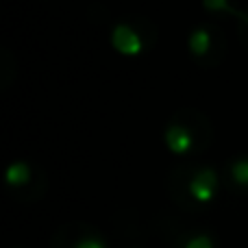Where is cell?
<instances>
[{
    "label": "cell",
    "instance_id": "1",
    "mask_svg": "<svg viewBox=\"0 0 248 248\" xmlns=\"http://www.w3.org/2000/svg\"><path fill=\"white\" fill-rule=\"evenodd\" d=\"M224 179L211 166L198 161L179 163L168 176L170 198L185 211H202L218 198Z\"/></svg>",
    "mask_w": 248,
    "mask_h": 248
},
{
    "label": "cell",
    "instance_id": "2",
    "mask_svg": "<svg viewBox=\"0 0 248 248\" xmlns=\"http://www.w3.org/2000/svg\"><path fill=\"white\" fill-rule=\"evenodd\" d=\"M163 141L168 150L183 161L202 155L214 141V126L202 111L192 107L179 109L163 128Z\"/></svg>",
    "mask_w": 248,
    "mask_h": 248
},
{
    "label": "cell",
    "instance_id": "3",
    "mask_svg": "<svg viewBox=\"0 0 248 248\" xmlns=\"http://www.w3.org/2000/svg\"><path fill=\"white\" fill-rule=\"evenodd\" d=\"M187 50H189V57H192L201 68L214 70L224 61L229 44H227V37H224L222 29H220L218 24H214V22H202V24H196L189 31Z\"/></svg>",
    "mask_w": 248,
    "mask_h": 248
},
{
    "label": "cell",
    "instance_id": "4",
    "mask_svg": "<svg viewBox=\"0 0 248 248\" xmlns=\"http://www.w3.org/2000/svg\"><path fill=\"white\" fill-rule=\"evenodd\" d=\"M157 42V26L146 17H124L111 31V44L120 55L140 57Z\"/></svg>",
    "mask_w": 248,
    "mask_h": 248
},
{
    "label": "cell",
    "instance_id": "5",
    "mask_svg": "<svg viewBox=\"0 0 248 248\" xmlns=\"http://www.w3.org/2000/svg\"><path fill=\"white\" fill-rule=\"evenodd\" d=\"M7 192L20 202L39 201L46 192V174L37 163H31L26 159H17L4 172Z\"/></svg>",
    "mask_w": 248,
    "mask_h": 248
},
{
    "label": "cell",
    "instance_id": "6",
    "mask_svg": "<svg viewBox=\"0 0 248 248\" xmlns=\"http://www.w3.org/2000/svg\"><path fill=\"white\" fill-rule=\"evenodd\" d=\"M50 248H107V240L100 229L85 222H70L57 229Z\"/></svg>",
    "mask_w": 248,
    "mask_h": 248
},
{
    "label": "cell",
    "instance_id": "7",
    "mask_svg": "<svg viewBox=\"0 0 248 248\" xmlns=\"http://www.w3.org/2000/svg\"><path fill=\"white\" fill-rule=\"evenodd\" d=\"M224 187L233 194H248V155H237L224 166Z\"/></svg>",
    "mask_w": 248,
    "mask_h": 248
},
{
    "label": "cell",
    "instance_id": "8",
    "mask_svg": "<svg viewBox=\"0 0 248 248\" xmlns=\"http://www.w3.org/2000/svg\"><path fill=\"white\" fill-rule=\"evenodd\" d=\"M170 248H220V242L214 235V231L198 227V229H189V231L181 233Z\"/></svg>",
    "mask_w": 248,
    "mask_h": 248
},
{
    "label": "cell",
    "instance_id": "9",
    "mask_svg": "<svg viewBox=\"0 0 248 248\" xmlns=\"http://www.w3.org/2000/svg\"><path fill=\"white\" fill-rule=\"evenodd\" d=\"M205 11L214 13V16H235L237 7L233 4V0H202Z\"/></svg>",
    "mask_w": 248,
    "mask_h": 248
},
{
    "label": "cell",
    "instance_id": "10",
    "mask_svg": "<svg viewBox=\"0 0 248 248\" xmlns=\"http://www.w3.org/2000/svg\"><path fill=\"white\" fill-rule=\"evenodd\" d=\"M235 17H237V35H240L242 44L248 48V7L237 9Z\"/></svg>",
    "mask_w": 248,
    "mask_h": 248
},
{
    "label": "cell",
    "instance_id": "11",
    "mask_svg": "<svg viewBox=\"0 0 248 248\" xmlns=\"http://www.w3.org/2000/svg\"><path fill=\"white\" fill-rule=\"evenodd\" d=\"M126 248H140V246H126Z\"/></svg>",
    "mask_w": 248,
    "mask_h": 248
}]
</instances>
